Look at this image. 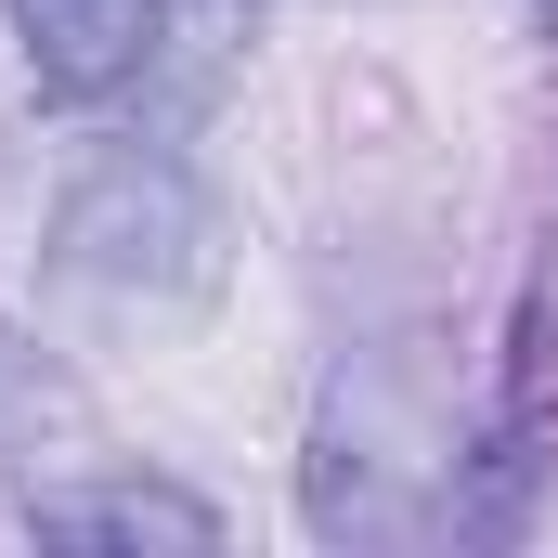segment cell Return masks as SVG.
<instances>
[{
	"label": "cell",
	"mask_w": 558,
	"mask_h": 558,
	"mask_svg": "<svg viewBox=\"0 0 558 558\" xmlns=\"http://www.w3.org/2000/svg\"><path fill=\"white\" fill-rule=\"evenodd\" d=\"M52 286H78L105 312H182V299H208L221 286V208H208V182L182 156H156V143L92 156L65 182V208H52Z\"/></svg>",
	"instance_id": "6da1fadb"
},
{
	"label": "cell",
	"mask_w": 558,
	"mask_h": 558,
	"mask_svg": "<svg viewBox=\"0 0 558 558\" xmlns=\"http://www.w3.org/2000/svg\"><path fill=\"white\" fill-rule=\"evenodd\" d=\"M454 441L428 416L390 403V377L364 364V377H338V403H325V441H312V533H403L428 507H454Z\"/></svg>",
	"instance_id": "7a4b0ae2"
},
{
	"label": "cell",
	"mask_w": 558,
	"mask_h": 558,
	"mask_svg": "<svg viewBox=\"0 0 558 558\" xmlns=\"http://www.w3.org/2000/svg\"><path fill=\"white\" fill-rule=\"evenodd\" d=\"M26 533L39 546H92V558H221V507L156 481V468H105V481H39Z\"/></svg>",
	"instance_id": "3957f363"
},
{
	"label": "cell",
	"mask_w": 558,
	"mask_h": 558,
	"mask_svg": "<svg viewBox=\"0 0 558 558\" xmlns=\"http://www.w3.org/2000/svg\"><path fill=\"white\" fill-rule=\"evenodd\" d=\"M0 13H13L39 105H118L169 39V0H0Z\"/></svg>",
	"instance_id": "277c9868"
},
{
	"label": "cell",
	"mask_w": 558,
	"mask_h": 558,
	"mask_svg": "<svg viewBox=\"0 0 558 558\" xmlns=\"http://www.w3.org/2000/svg\"><path fill=\"white\" fill-rule=\"evenodd\" d=\"M65 428H78L65 377H52V364H39V351H26V338L0 325V468H13V454H52Z\"/></svg>",
	"instance_id": "5b68a950"
},
{
	"label": "cell",
	"mask_w": 558,
	"mask_h": 558,
	"mask_svg": "<svg viewBox=\"0 0 558 558\" xmlns=\"http://www.w3.org/2000/svg\"><path fill=\"white\" fill-rule=\"evenodd\" d=\"M533 403H558V260H546V299H533Z\"/></svg>",
	"instance_id": "8992f818"
}]
</instances>
